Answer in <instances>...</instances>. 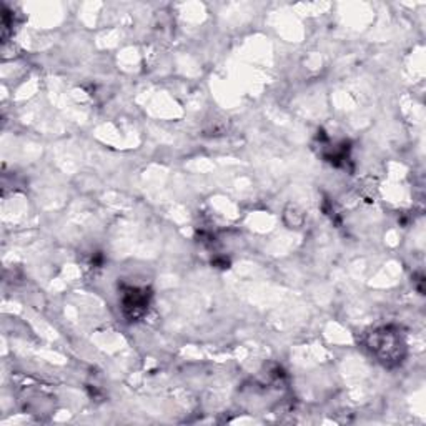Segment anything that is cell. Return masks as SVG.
<instances>
[{
  "mask_svg": "<svg viewBox=\"0 0 426 426\" xmlns=\"http://www.w3.org/2000/svg\"><path fill=\"white\" fill-rule=\"evenodd\" d=\"M147 291L130 290L124 297V311L130 320L140 318L148 308V295Z\"/></svg>",
  "mask_w": 426,
  "mask_h": 426,
  "instance_id": "6da1fadb",
  "label": "cell"
}]
</instances>
